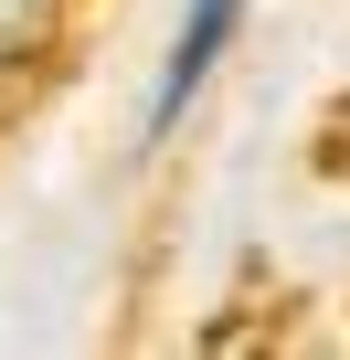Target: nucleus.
<instances>
[{"label": "nucleus", "instance_id": "nucleus-2", "mask_svg": "<svg viewBox=\"0 0 350 360\" xmlns=\"http://www.w3.org/2000/svg\"><path fill=\"white\" fill-rule=\"evenodd\" d=\"M43 22H54V0H0V53H32Z\"/></svg>", "mask_w": 350, "mask_h": 360}, {"label": "nucleus", "instance_id": "nucleus-1", "mask_svg": "<svg viewBox=\"0 0 350 360\" xmlns=\"http://www.w3.org/2000/svg\"><path fill=\"white\" fill-rule=\"evenodd\" d=\"M234 11H244V0H192V32H181V53H170V85H159V106H181V96L202 85V64L223 53V32H234Z\"/></svg>", "mask_w": 350, "mask_h": 360}]
</instances>
